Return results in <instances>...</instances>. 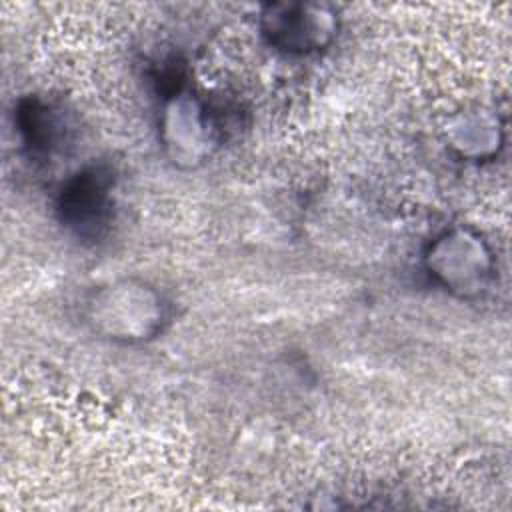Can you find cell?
I'll use <instances>...</instances> for the list:
<instances>
[{"label": "cell", "mask_w": 512, "mask_h": 512, "mask_svg": "<svg viewBox=\"0 0 512 512\" xmlns=\"http://www.w3.org/2000/svg\"><path fill=\"white\" fill-rule=\"evenodd\" d=\"M106 188L108 182L102 178L100 170L78 174L62 194L64 216L78 228L100 224L108 204Z\"/></svg>", "instance_id": "6da1fadb"}]
</instances>
